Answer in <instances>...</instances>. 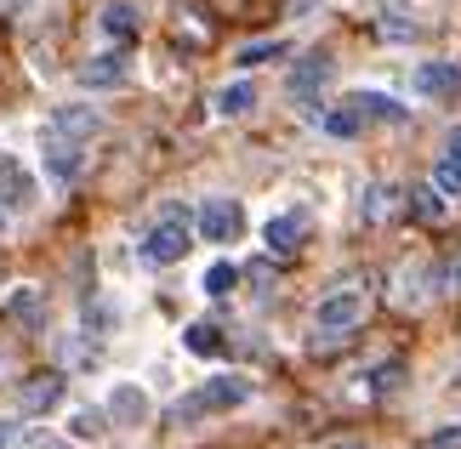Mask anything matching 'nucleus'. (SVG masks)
Returning a JSON list of instances; mask_svg holds the SVG:
<instances>
[{
  "mask_svg": "<svg viewBox=\"0 0 461 449\" xmlns=\"http://www.w3.org/2000/svg\"><path fill=\"white\" fill-rule=\"evenodd\" d=\"M251 375H211V382H200L194 392H183V399L171 404V416L176 427H194V421H205V416H228V409H240V404H251Z\"/></svg>",
  "mask_w": 461,
  "mask_h": 449,
  "instance_id": "1",
  "label": "nucleus"
},
{
  "mask_svg": "<svg viewBox=\"0 0 461 449\" xmlns=\"http://www.w3.org/2000/svg\"><path fill=\"white\" fill-rule=\"evenodd\" d=\"M194 250V222H188V211H176V205H166L159 211V222L143 233V267H176Z\"/></svg>",
  "mask_w": 461,
  "mask_h": 449,
  "instance_id": "2",
  "label": "nucleus"
},
{
  "mask_svg": "<svg viewBox=\"0 0 461 449\" xmlns=\"http://www.w3.org/2000/svg\"><path fill=\"white\" fill-rule=\"evenodd\" d=\"M365 308H370V296L359 291V284H336V291L319 296L313 330H319V336H348L353 325H365Z\"/></svg>",
  "mask_w": 461,
  "mask_h": 449,
  "instance_id": "3",
  "label": "nucleus"
},
{
  "mask_svg": "<svg viewBox=\"0 0 461 449\" xmlns=\"http://www.w3.org/2000/svg\"><path fill=\"white\" fill-rule=\"evenodd\" d=\"M194 233H200L205 245H234L245 233L240 200H200V211H194Z\"/></svg>",
  "mask_w": 461,
  "mask_h": 449,
  "instance_id": "4",
  "label": "nucleus"
},
{
  "mask_svg": "<svg viewBox=\"0 0 461 449\" xmlns=\"http://www.w3.org/2000/svg\"><path fill=\"white\" fill-rule=\"evenodd\" d=\"M86 166V154H80V142L75 137H63V131H46L41 137V171H46V183H75Z\"/></svg>",
  "mask_w": 461,
  "mask_h": 449,
  "instance_id": "5",
  "label": "nucleus"
},
{
  "mask_svg": "<svg viewBox=\"0 0 461 449\" xmlns=\"http://www.w3.org/2000/svg\"><path fill=\"white\" fill-rule=\"evenodd\" d=\"M131 80V58L126 51H97L92 63H80V85L86 92H120Z\"/></svg>",
  "mask_w": 461,
  "mask_h": 449,
  "instance_id": "6",
  "label": "nucleus"
},
{
  "mask_svg": "<svg viewBox=\"0 0 461 449\" xmlns=\"http://www.w3.org/2000/svg\"><path fill=\"white\" fill-rule=\"evenodd\" d=\"M109 421L114 427H149V416H154V404H149V392L137 387V382H114L109 387Z\"/></svg>",
  "mask_w": 461,
  "mask_h": 449,
  "instance_id": "7",
  "label": "nucleus"
},
{
  "mask_svg": "<svg viewBox=\"0 0 461 449\" xmlns=\"http://www.w3.org/2000/svg\"><path fill=\"white\" fill-rule=\"evenodd\" d=\"M411 92H416V97H433V103L461 97V63H416Z\"/></svg>",
  "mask_w": 461,
  "mask_h": 449,
  "instance_id": "8",
  "label": "nucleus"
},
{
  "mask_svg": "<svg viewBox=\"0 0 461 449\" xmlns=\"http://www.w3.org/2000/svg\"><path fill=\"white\" fill-rule=\"evenodd\" d=\"M63 392H68L63 375H34V382L17 387V409H23V416H46V409L63 404Z\"/></svg>",
  "mask_w": 461,
  "mask_h": 449,
  "instance_id": "9",
  "label": "nucleus"
},
{
  "mask_svg": "<svg viewBox=\"0 0 461 449\" xmlns=\"http://www.w3.org/2000/svg\"><path fill=\"white\" fill-rule=\"evenodd\" d=\"M262 239H268V250L291 256V250L308 239V211H279V217H268L262 222Z\"/></svg>",
  "mask_w": 461,
  "mask_h": 449,
  "instance_id": "10",
  "label": "nucleus"
},
{
  "mask_svg": "<svg viewBox=\"0 0 461 449\" xmlns=\"http://www.w3.org/2000/svg\"><path fill=\"white\" fill-rule=\"evenodd\" d=\"M0 205L6 211H29L34 205V176L17 166L12 154H0Z\"/></svg>",
  "mask_w": 461,
  "mask_h": 449,
  "instance_id": "11",
  "label": "nucleus"
},
{
  "mask_svg": "<svg viewBox=\"0 0 461 449\" xmlns=\"http://www.w3.org/2000/svg\"><path fill=\"white\" fill-rule=\"evenodd\" d=\"M433 188L445 200H461V125H450V137H445V154L433 166Z\"/></svg>",
  "mask_w": 461,
  "mask_h": 449,
  "instance_id": "12",
  "label": "nucleus"
},
{
  "mask_svg": "<svg viewBox=\"0 0 461 449\" xmlns=\"http://www.w3.org/2000/svg\"><path fill=\"white\" fill-rule=\"evenodd\" d=\"M46 131H63V137L86 142V137H97V131H103V114H97V109H86V103H63V109L51 114Z\"/></svg>",
  "mask_w": 461,
  "mask_h": 449,
  "instance_id": "13",
  "label": "nucleus"
},
{
  "mask_svg": "<svg viewBox=\"0 0 461 449\" xmlns=\"http://www.w3.org/2000/svg\"><path fill=\"white\" fill-rule=\"evenodd\" d=\"M12 319V325H29V330H41L46 325V291H34V284H17V291L6 296V308H0Z\"/></svg>",
  "mask_w": 461,
  "mask_h": 449,
  "instance_id": "14",
  "label": "nucleus"
},
{
  "mask_svg": "<svg viewBox=\"0 0 461 449\" xmlns=\"http://www.w3.org/2000/svg\"><path fill=\"white\" fill-rule=\"evenodd\" d=\"M97 29L109 34V40H137V29H143V12H137L131 0H109V6L97 12Z\"/></svg>",
  "mask_w": 461,
  "mask_h": 449,
  "instance_id": "15",
  "label": "nucleus"
},
{
  "mask_svg": "<svg viewBox=\"0 0 461 449\" xmlns=\"http://www.w3.org/2000/svg\"><path fill=\"white\" fill-rule=\"evenodd\" d=\"M330 80V63L325 58H308V63H296L291 68V80H285V92L296 97V103H313V92Z\"/></svg>",
  "mask_w": 461,
  "mask_h": 449,
  "instance_id": "16",
  "label": "nucleus"
},
{
  "mask_svg": "<svg viewBox=\"0 0 461 449\" xmlns=\"http://www.w3.org/2000/svg\"><path fill=\"white\" fill-rule=\"evenodd\" d=\"M348 103H353L365 120H387V125H404V120H411V114H404V103L387 97V92H353Z\"/></svg>",
  "mask_w": 461,
  "mask_h": 449,
  "instance_id": "17",
  "label": "nucleus"
},
{
  "mask_svg": "<svg viewBox=\"0 0 461 449\" xmlns=\"http://www.w3.org/2000/svg\"><path fill=\"white\" fill-rule=\"evenodd\" d=\"M183 353H194V358H222V353H228V341H222L217 325L194 319V325H183Z\"/></svg>",
  "mask_w": 461,
  "mask_h": 449,
  "instance_id": "18",
  "label": "nucleus"
},
{
  "mask_svg": "<svg viewBox=\"0 0 461 449\" xmlns=\"http://www.w3.org/2000/svg\"><path fill=\"white\" fill-rule=\"evenodd\" d=\"M404 200H411V205H404V211H411L416 222H445V211H450V200H445V193H438L433 183H421V188H411V193H404Z\"/></svg>",
  "mask_w": 461,
  "mask_h": 449,
  "instance_id": "19",
  "label": "nucleus"
},
{
  "mask_svg": "<svg viewBox=\"0 0 461 449\" xmlns=\"http://www.w3.org/2000/svg\"><path fill=\"white\" fill-rule=\"evenodd\" d=\"M251 109H257V85L251 80H234V85H222V92H217V114L222 120H245Z\"/></svg>",
  "mask_w": 461,
  "mask_h": 449,
  "instance_id": "20",
  "label": "nucleus"
},
{
  "mask_svg": "<svg viewBox=\"0 0 461 449\" xmlns=\"http://www.w3.org/2000/svg\"><path fill=\"white\" fill-rule=\"evenodd\" d=\"M109 409H75V416H68V438L75 444H97V438H109Z\"/></svg>",
  "mask_w": 461,
  "mask_h": 449,
  "instance_id": "21",
  "label": "nucleus"
},
{
  "mask_svg": "<svg viewBox=\"0 0 461 449\" xmlns=\"http://www.w3.org/2000/svg\"><path fill=\"white\" fill-rule=\"evenodd\" d=\"M399 200H404L399 188L376 183V188H365V205H359V217H365V222H387V217H399Z\"/></svg>",
  "mask_w": 461,
  "mask_h": 449,
  "instance_id": "22",
  "label": "nucleus"
},
{
  "mask_svg": "<svg viewBox=\"0 0 461 449\" xmlns=\"http://www.w3.org/2000/svg\"><path fill=\"white\" fill-rule=\"evenodd\" d=\"M404 375H411V370H404L399 358L376 364V370H370V399H399V392H404Z\"/></svg>",
  "mask_w": 461,
  "mask_h": 449,
  "instance_id": "23",
  "label": "nucleus"
},
{
  "mask_svg": "<svg viewBox=\"0 0 461 449\" xmlns=\"http://www.w3.org/2000/svg\"><path fill=\"white\" fill-rule=\"evenodd\" d=\"M234 284H240V267L234 262H211L205 274H200V291L205 296H234Z\"/></svg>",
  "mask_w": 461,
  "mask_h": 449,
  "instance_id": "24",
  "label": "nucleus"
},
{
  "mask_svg": "<svg viewBox=\"0 0 461 449\" xmlns=\"http://www.w3.org/2000/svg\"><path fill=\"white\" fill-rule=\"evenodd\" d=\"M319 125H325V137H359L365 131V114L353 109V103H342V109H330Z\"/></svg>",
  "mask_w": 461,
  "mask_h": 449,
  "instance_id": "25",
  "label": "nucleus"
},
{
  "mask_svg": "<svg viewBox=\"0 0 461 449\" xmlns=\"http://www.w3.org/2000/svg\"><path fill=\"white\" fill-rule=\"evenodd\" d=\"M274 58H285V40H251V46L234 51L240 68H257V63H274Z\"/></svg>",
  "mask_w": 461,
  "mask_h": 449,
  "instance_id": "26",
  "label": "nucleus"
},
{
  "mask_svg": "<svg viewBox=\"0 0 461 449\" xmlns=\"http://www.w3.org/2000/svg\"><path fill=\"white\" fill-rule=\"evenodd\" d=\"M428 449H461V427H445V433H438Z\"/></svg>",
  "mask_w": 461,
  "mask_h": 449,
  "instance_id": "27",
  "label": "nucleus"
},
{
  "mask_svg": "<svg viewBox=\"0 0 461 449\" xmlns=\"http://www.w3.org/2000/svg\"><path fill=\"white\" fill-rule=\"evenodd\" d=\"M17 438H23V427H17V421H0V449H17Z\"/></svg>",
  "mask_w": 461,
  "mask_h": 449,
  "instance_id": "28",
  "label": "nucleus"
},
{
  "mask_svg": "<svg viewBox=\"0 0 461 449\" xmlns=\"http://www.w3.org/2000/svg\"><path fill=\"white\" fill-rule=\"evenodd\" d=\"M23 449H68V444H63V438H29Z\"/></svg>",
  "mask_w": 461,
  "mask_h": 449,
  "instance_id": "29",
  "label": "nucleus"
},
{
  "mask_svg": "<svg viewBox=\"0 0 461 449\" xmlns=\"http://www.w3.org/2000/svg\"><path fill=\"white\" fill-rule=\"evenodd\" d=\"M450 291H461V262H456V267H450Z\"/></svg>",
  "mask_w": 461,
  "mask_h": 449,
  "instance_id": "30",
  "label": "nucleus"
},
{
  "mask_svg": "<svg viewBox=\"0 0 461 449\" xmlns=\"http://www.w3.org/2000/svg\"><path fill=\"white\" fill-rule=\"evenodd\" d=\"M330 449H365V444H330Z\"/></svg>",
  "mask_w": 461,
  "mask_h": 449,
  "instance_id": "31",
  "label": "nucleus"
},
{
  "mask_svg": "<svg viewBox=\"0 0 461 449\" xmlns=\"http://www.w3.org/2000/svg\"><path fill=\"white\" fill-rule=\"evenodd\" d=\"M0 6H23V0H0Z\"/></svg>",
  "mask_w": 461,
  "mask_h": 449,
  "instance_id": "32",
  "label": "nucleus"
},
{
  "mask_svg": "<svg viewBox=\"0 0 461 449\" xmlns=\"http://www.w3.org/2000/svg\"><path fill=\"white\" fill-rule=\"evenodd\" d=\"M0 228H6V205H0Z\"/></svg>",
  "mask_w": 461,
  "mask_h": 449,
  "instance_id": "33",
  "label": "nucleus"
},
{
  "mask_svg": "<svg viewBox=\"0 0 461 449\" xmlns=\"http://www.w3.org/2000/svg\"><path fill=\"white\" fill-rule=\"evenodd\" d=\"M456 387H461V370H456Z\"/></svg>",
  "mask_w": 461,
  "mask_h": 449,
  "instance_id": "34",
  "label": "nucleus"
}]
</instances>
